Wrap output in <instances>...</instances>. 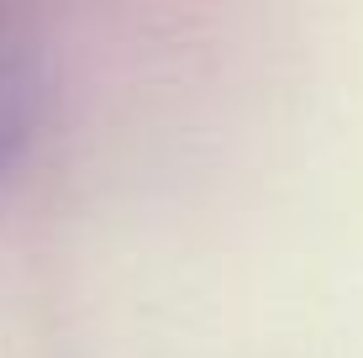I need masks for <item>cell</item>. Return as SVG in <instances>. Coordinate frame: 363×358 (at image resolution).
<instances>
[{
	"mask_svg": "<svg viewBox=\"0 0 363 358\" xmlns=\"http://www.w3.org/2000/svg\"><path fill=\"white\" fill-rule=\"evenodd\" d=\"M27 116H32V95L27 84H21L16 69L0 64V164L11 158V147L21 142V132H27Z\"/></svg>",
	"mask_w": 363,
	"mask_h": 358,
	"instance_id": "1",
	"label": "cell"
}]
</instances>
